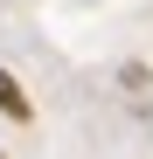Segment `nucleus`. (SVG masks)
<instances>
[{"label":"nucleus","instance_id":"f03ea898","mask_svg":"<svg viewBox=\"0 0 153 159\" xmlns=\"http://www.w3.org/2000/svg\"><path fill=\"white\" fill-rule=\"evenodd\" d=\"M0 159H7V152H0Z\"/></svg>","mask_w":153,"mask_h":159},{"label":"nucleus","instance_id":"f257e3e1","mask_svg":"<svg viewBox=\"0 0 153 159\" xmlns=\"http://www.w3.org/2000/svg\"><path fill=\"white\" fill-rule=\"evenodd\" d=\"M0 118H7V125H35V97L21 90V76L7 62H0Z\"/></svg>","mask_w":153,"mask_h":159}]
</instances>
